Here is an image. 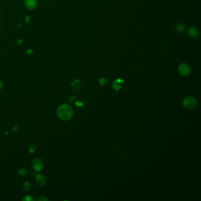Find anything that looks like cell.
<instances>
[{
	"mask_svg": "<svg viewBox=\"0 0 201 201\" xmlns=\"http://www.w3.org/2000/svg\"><path fill=\"white\" fill-rule=\"evenodd\" d=\"M74 114L72 107L67 104L60 105L57 110V116L62 120L67 121L71 119Z\"/></svg>",
	"mask_w": 201,
	"mask_h": 201,
	"instance_id": "obj_1",
	"label": "cell"
},
{
	"mask_svg": "<svg viewBox=\"0 0 201 201\" xmlns=\"http://www.w3.org/2000/svg\"><path fill=\"white\" fill-rule=\"evenodd\" d=\"M182 105L186 109L192 110L196 108L197 103L195 97L192 96H187L183 100Z\"/></svg>",
	"mask_w": 201,
	"mask_h": 201,
	"instance_id": "obj_2",
	"label": "cell"
},
{
	"mask_svg": "<svg viewBox=\"0 0 201 201\" xmlns=\"http://www.w3.org/2000/svg\"><path fill=\"white\" fill-rule=\"evenodd\" d=\"M179 73L183 76H188L191 71L190 66L186 63H182L178 67Z\"/></svg>",
	"mask_w": 201,
	"mask_h": 201,
	"instance_id": "obj_3",
	"label": "cell"
},
{
	"mask_svg": "<svg viewBox=\"0 0 201 201\" xmlns=\"http://www.w3.org/2000/svg\"><path fill=\"white\" fill-rule=\"evenodd\" d=\"M32 166H33V169L36 171L40 172L43 169V163L41 159L38 158H36L33 160Z\"/></svg>",
	"mask_w": 201,
	"mask_h": 201,
	"instance_id": "obj_4",
	"label": "cell"
},
{
	"mask_svg": "<svg viewBox=\"0 0 201 201\" xmlns=\"http://www.w3.org/2000/svg\"><path fill=\"white\" fill-rule=\"evenodd\" d=\"M25 7L30 10H34L37 7V0H24Z\"/></svg>",
	"mask_w": 201,
	"mask_h": 201,
	"instance_id": "obj_5",
	"label": "cell"
},
{
	"mask_svg": "<svg viewBox=\"0 0 201 201\" xmlns=\"http://www.w3.org/2000/svg\"><path fill=\"white\" fill-rule=\"evenodd\" d=\"M187 34L192 38H197L199 36V31L195 27H190L187 29Z\"/></svg>",
	"mask_w": 201,
	"mask_h": 201,
	"instance_id": "obj_6",
	"label": "cell"
},
{
	"mask_svg": "<svg viewBox=\"0 0 201 201\" xmlns=\"http://www.w3.org/2000/svg\"><path fill=\"white\" fill-rule=\"evenodd\" d=\"M36 182L38 185L43 186L45 185L46 183V179L41 174H38L36 177Z\"/></svg>",
	"mask_w": 201,
	"mask_h": 201,
	"instance_id": "obj_7",
	"label": "cell"
},
{
	"mask_svg": "<svg viewBox=\"0 0 201 201\" xmlns=\"http://www.w3.org/2000/svg\"><path fill=\"white\" fill-rule=\"evenodd\" d=\"M123 81L121 79H118L117 80L115 81V82L113 84V88L115 90L118 91L121 88L122 85L123 84Z\"/></svg>",
	"mask_w": 201,
	"mask_h": 201,
	"instance_id": "obj_8",
	"label": "cell"
},
{
	"mask_svg": "<svg viewBox=\"0 0 201 201\" xmlns=\"http://www.w3.org/2000/svg\"><path fill=\"white\" fill-rule=\"evenodd\" d=\"M186 26L182 23H179L176 25V30L177 31L183 33L186 30Z\"/></svg>",
	"mask_w": 201,
	"mask_h": 201,
	"instance_id": "obj_9",
	"label": "cell"
},
{
	"mask_svg": "<svg viewBox=\"0 0 201 201\" xmlns=\"http://www.w3.org/2000/svg\"><path fill=\"white\" fill-rule=\"evenodd\" d=\"M19 173L21 176H24L27 174V171L24 169H20L19 171Z\"/></svg>",
	"mask_w": 201,
	"mask_h": 201,
	"instance_id": "obj_10",
	"label": "cell"
},
{
	"mask_svg": "<svg viewBox=\"0 0 201 201\" xmlns=\"http://www.w3.org/2000/svg\"><path fill=\"white\" fill-rule=\"evenodd\" d=\"M23 200H27V201H32V200H34V198L32 197V196H26L25 197H24L23 199Z\"/></svg>",
	"mask_w": 201,
	"mask_h": 201,
	"instance_id": "obj_11",
	"label": "cell"
},
{
	"mask_svg": "<svg viewBox=\"0 0 201 201\" xmlns=\"http://www.w3.org/2000/svg\"><path fill=\"white\" fill-rule=\"evenodd\" d=\"M31 187V185L29 182H25V183L24 184V187L26 189V190H29Z\"/></svg>",
	"mask_w": 201,
	"mask_h": 201,
	"instance_id": "obj_12",
	"label": "cell"
},
{
	"mask_svg": "<svg viewBox=\"0 0 201 201\" xmlns=\"http://www.w3.org/2000/svg\"><path fill=\"white\" fill-rule=\"evenodd\" d=\"M48 200V199L47 198H46L45 196H42V197H40V198H38V200Z\"/></svg>",
	"mask_w": 201,
	"mask_h": 201,
	"instance_id": "obj_13",
	"label": "cell"
},
{
	"mask_svg": "<svg viewBox=\"0 0 201 201\" xmlns=\"http://www.w3.org/2000/svg\"><path fill=\"white\" fill-rule=\"evenodd\" d=\"M3 82L1 80H0V89H1L3 88Z\"/></svg>",
	"mask_w": 201,
	"mask_h": 201,
	"instance_id": "obj_14",
	"label": "cell"
}]
</instances>
